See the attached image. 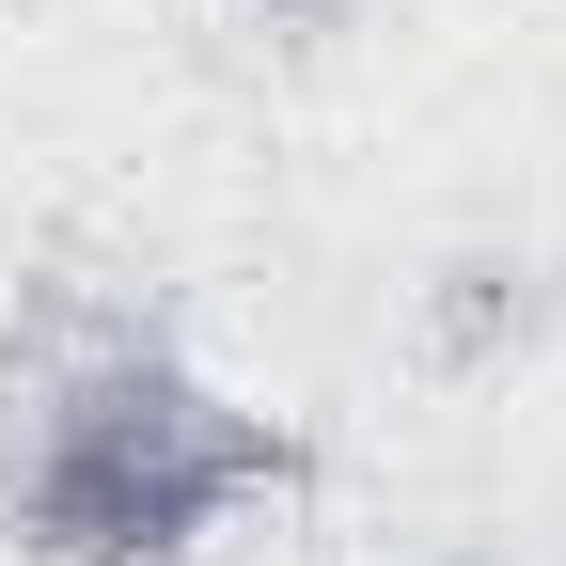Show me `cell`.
Here are the masks:
<instances>
[{"mask_svg":"<svg viewBox=\"0 0 566 566\" xmlns=\"http://www.w3.org/2000/svg\"><path fill=\"white\" fill-rule=\"evenodd\" d=\"M252 17H268V32H331L346 0H252Z\"/></svg>","mask_w":566,"mask_h":566,"instance_id":"7a4b0ae2","label":"cell"},{"mask_svg":"<svg viewBox=\"0 0 566 566\" xmlns=\"http://www.w3.org/2000/svg\"><path fill=\"white\" fill-rule=\"evenodd\" d=\"M300 472H315L300 424L189 378L158 315H111V300L32 315L17 409H0V535L32 566H174Z\"/></svg>","mask_w":566,"mask_h":566,"instance_id":"6da1fadb","label":"cell"}]
</instances>
